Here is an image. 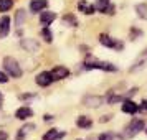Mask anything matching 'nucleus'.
Segmentation results:
<instances>
[{
    "mask_svg": "<svg viewBox=\"0 0 147 140\" xmlns=\"http://www.w3.org/2000/svg\"><path fill=\"white\" fill-rule=\"evenodd\" d=\"M50 73H51V76H53L55 81H60V79H65V78L69 76V69L65 68V66H55Z\"/></svg>",
    "mask_w": 147,
    "mask_h": 140,
    "instance_id": "9b49d317",
    "label": "nucleus"
},
{
    "mask_svg": "<svg viewBox=\"0 0 147 140\" xmlns=\"http://www.w3.org/2000/svg\"><path fill=\"white\" fill-rule=\"evenodd\" d=\"M48 7V0H30V10L33 13H40Z\"/></svg>",
    "mask_w": 147,
    "mask_h": 140,
    "instance_id": "f8f14e48",
    "label": "nucleus"
},
{
    "mask_svg": "<svg viewBox=\"0 0 147 140\" xmlns=\"http://www.w3.org/2000/svg\"><path fill=\"white\" fill-rule=\"evenodd\" d=\"M8 139V133L7 132H0V140H7Z\"/></svg>",
    "mask_w": 147,
    "mask_h": 140,
    "instance_id": "cd10ccee",
    "label": "nucleus"
},
{
    "mask_svg": "<svg viewBox=\"0 0 147 140\" xmlns=\"http://www.w3.org/2000/svg\"><path fill=\"white\" fill-rule=\"evenodd\" d=\"M3 68H5V71L8 73V76L10 78H15V79L22 78V74H23L18 61L15 60V58H12V56H5L3 58Z\"/></svg>",
    "mask_w": 147,
    "mask_h": 140,
    "instance_id": "7ed1b4c3",
    "label": "nucleus"
},
{
    "mask_svg": "<svg viewBox=\"0 0 147 140\" xmlns=\"http://www.w3.org/2000/svg\"><path fill=\"white\" fill-rule=\"evenodd\" d=\"M32 115H33V111H32L30 107H27V106L17 109V112H15V117L20 119V120H27L28 117H32Z\"/></svg>",
    "mask_w": 147,
    "mask_h": 140,
    "instance_id": "4468645a",
    "label": "nucleus"
},
{
    "mask_svg": "<svg viewBox=\"0 0 147 140\" xmlns=\"http://www.w3.org/2000/svg\"><path fill=\"white\" fill-rule=\"evenodd\" d=\"M121 104H122V106H121V111H122L124 114H132L134 115L136 112H139V106L131 99H124Z\"/></svg>",
    "mask_w": 147,
    "mask_h": 140,
    "instance_id": "1a4fd4ad",
    "label": "nucleus"
},
{
    "mask_svg": "<svg viewBox=\"0 0 147 140\" xmlns=\"http://www.w3.org/2000/svg\"><path fill=\"white\" fill-rule=\"evenodd\" d=\"M84 68H86V69H101V71H111V73L117 71V66H114L113 63H107V61H99V60H96V58H93V56L86 58V61H84Z\"/></svg>",
    "mask_w": 147,
    "mask_h": 140,
    "instance_id": "f03ea898",
    "label": "nucleus"
},
{
    "mask_svg": "<svg viewBox=\"0 0 147 140\" xmlns=\"http://www.w3.org/2000/svg\"><path fill=\"white\" fill-rule=\"evenodd\" d=\"M137 36H142V31H140L139 28H132L131 33H129V38L131 40H137Z\"/></svg>",
    "mask_w": 147,
    "mask_h": 140,
    "instance_id": "b1692460",
    "label": "nucleus"
},
{
    "mask_svg": "<svg viewBox=\"0 0 147 140\" xmlns=\"http://www.w3.org/2000/svg\"><path fill=\"white\" fill-rule=\"evenodd\" d=\"M106 120H111V115H102V119H101V122H106Z\"/></svg>",
    "mask_w": 147,
    "mask_h": 140,
    "instance_id": "c85d7f7f",
    "label": "nucleus"
},
{
    "mask_svg": "<svg viewBox=\"0 0 147 140\" xmlns=\"http://www.w3.org/2000/svg\"><path fill=\"white\" fill-rule=\"evenodd\" d=\"M99 43L102 46L116 50V51H122V50H124V43H122V41L116 40V38H113V36H109V35H106V33L99 35Z\"/></svg>",
    "mask_w": 147,
    "mask_h": 140,
    "instance_id": "20e7f679",
    "label": "nucleus"
},
{
    "mask_svg": "<svg viewBox=\"0 0 147 140\" xmlns=\"http://www.w3.org/2000/svg\"><path fill=\"white\" fill-rule=\"evenodd\" d=\"M144 127H146V124H144V120H142V119H134V120H131V122L126 125V129L122 130V133H119V139H121V140H129V139H132V137H136V135H137L140 130H144Z\"/></svg>",
    "mask_w": 147,
    "mask_h": 140,
    "instance_id": "f257e3e1",
    "label": "nucleus"
},
{
    "mask_svg": "<svg viewBox=\"0 0 147 140\" xmlns=\"http://www.w3.org/2000/svg\"><path fill=\"white\" fill-rule=\"evenodd\" d=\"M146 133H147V130H146Z\"/></svg>",
    "mask_w": 147,
    "mask_h": 140,
    "instance_id": "2f4dec72",
    "label": "nucleus"
},
{
    "mask_svg": "<svg viewBox=\"0 0 147 140\" xmlns=\"http://www.w3.org/2000/svg\"><path fill=\"white\" fill-rule=\"evenodd\" d=\"M8 31H10V18L5 15L0 20V38H5L8 35Z\"/></svg>",
    "mask_w": 147,
    "mask_h": 140,
    "instance_id": "2eb2a0df",
    "label": "nucleus"
},
{
    "mask_svg": "<svg viewBox=\"0 0 147 140\" xmlns=\"http://www.w3.org/2000/svg\"><path fill=\"white\" fill-rule=\"evenodd\" d=\"M53 81H55L53 76H51V73H48V71H43V73L36 74V78H35V82H36L38 86H41V87L50 86Z\"/></svg>",
    "mask_w": 147,
    "mask_h": 140,
    "instance_id": "0eeeda50",
    "label": "nucleus"
},
{
    "mask_svg": "<svg viewBox=\"0 0 147 140\" xmlns=\"http://www.w3.org/2000/svg\"><path fill=\"white\" fill-rule=\"evenodd\" d=\"M25 20H27V12H25L23 8L17 10V12H15V27L22 28L23 27V23H25Z\"/></svg>",
    "mask_w": 147,
    "mask_h": 140,
    "instance_id": "a211bd4d",
    "label": "nucleus"
},
{
    "mask_svg": "<svg viewBox=\"0 0 147 140\" xmlns=\"http://www.w3.org/2000/svg\"><path fill=\"white\" fill-rule=\"evenodd\" d=\"M78 8H80V12H83L84 15H91V13H94V12H96L94 5L88 3L86 0H80V2H78Z\"/></svg>",
    "mask_w": 147,
    "mask_h": 140,
    "instance_id": "dca6fc26",
    "label": "nucleus"
},
{
    "mask_svg": "<svg viewBox=\"0 0 147 140\" xmlns=\"http://www.w3.org/2000/svg\"><path fill=\"white\" fill-rule=\"evenodd\" d=\"M41 38L47 41V43H51V41H53V33H51L50 27H43L41 28Z\"/></svg>",
    "mask_w": 147,
    "mask_h": 140,
    "instance_id": "4be33fe9",
    "label": "nucleus"
},
{
    "mask_svg": "<svg viewBox=\"0 0 147 140\" xmlns=\"http://www.w3.org/2000/svg\"><path fill=\"white\" fill-rule=\"evenodd\" d=\"M136 13H137L139 18L147 20V3H137L136 5Z\"/></svg>",
    "mask_w": 147,
    "mask_h": 140,
    "instance_id": "aec40b11",
    "label": "nucleus"
},
{
    "mask_svg": "<svg viewBox=\"0 0 147 140\" xmlns=\"http://www.w3.org/2000/svg\"><path fill=\"white\" fill-rule=\"evenodd\" d=\"M76 125L80 127V129H91L93 127V120L89 119L88 115H80L76 119Z\"/></svg>",
    "mask_w": 147,
    "mask_h": 140,
    "instance_id": "6ab92c4d",
    "label": "nucleus"
},
{
    "mask_svg": "<svg viewBox=\"0 0 147 140\" xmlns=\"http://www.w3.org/2000/svg\"><path fill=\"white\" fill-rule=\"evenodd\" d=\"M33 129H35V124H27V125H23L20 130H18V139H17V140H22L28 132H32Z\"/></svg>",
    "mask_w": 147,
    "mask_h": 140,
    "instance_id": "412c9836",
    "label": "nucleus"
},
{
    "mask_svg": "<svg viewBox=\"0 0 147 140\" xmlns=\"http://www.w3.org/2000/svg\"><path fill=\"white\" fill-rule=\"evenodd\" d=\"M51 119H53V115H50V114H47V115H45V120H47V122H50Z\"/></svg>",
    "mask_w": 147,
    "mask_h": 140,
    "instance_id": "c756f323",
    "label": "nucleus"
},
{
    "mask_svg": "<svg viewBox=\"0 0 147 140\" xmlns=\"http://www.w3.org/2000/svg\"><path fill=\"white\" fill-rule=\"evenodd\" d=\"M61 23H63L65 27H69V28H76L78 25H80V23H78V18H76L73 13L63 15V18H61Z\"/></svg>",
    "mask_w": 147,
    "mask_h": 140,
    "instance_id": "ddd939ff",
    "label": "nucleus"
},
{
    "mask_svg": "<svg viewBox=\"0 0 147 140\" xmlns=\"http://www.w3.org/2000/svg\"><path fill=\"white\" fill-rule=\"evenodd\" d=\"M147 64V48L144 50V51H140V54L136 58V61L132 63V66H131V73H134V71H139V69H142V68Z\"/></svg>",
    "mask_w": 147,
    "mask_h": 140,
    "instance_id": "423d86ee",
    "label": "nucleus"
},
{
    "mask_svg": "<svg viewBox=\"0 0 147 140\" xmlns=\"http://www.w3.org/2000/svg\"><path fill=\"white\" fill-rule=\"evenodd\" d=\"M2 102H3V96H2V92H0V106H2Z\"/></svg>",
    "mask_w": 147,
    "mask_h": 140,
    "instance_id": "7c9ffc66",
    "label": "nucleus"
},
{
    "mask_svg": "<svg viewBox=\"0 0 147 140\" xmlns=\"http://www.w3.org/2000/svg\"><path fill=\"white\" fill-rule=\"evenodd\" d=\"M63 137H65V132H60L56 129H51V130H48L43 135V140H61Z\"/></svg>",
    "mask_w": 147,
    "mask_h": 140,
    "instance_id": "f3484780",
    "label": "nucleus"
},
{
    "mask_svg": "<svg viewBox=\"0 0 147 140\" xmlns=\"http://www.w3.org/2000/svg\"><path fill=\"white\" fill-rule=\"evenodd\" d=\"M113 139H114L113 133H101L99 139H98V140H113Z\"/></svg>",
    "mask_w": 147,
    "mask_h": 140,
    "instance_id": "393cba45",
    "label": "nucleus"
},
{
    "mask_svg": "<svg viewBox=\"0 0 147 140\" xmlns=\"http://www.w3.org/2000/svg\"><path fill=\"white\" fill-rule=\"evenodd\" d=\"M7 81H8L7 74H5V73H2V71H0V82L3 84V82H7Z\"/></svg>",
    "mask_w": 147,
    "mask_h": 140,
    "instance_id": "bb28decb",
    "label": "nucleus"
},
{
    "mask_svg": "<svg viewBox=\"0 0 147 140\" xmlns=\"http://www.w3.org/2000/svg\"><path fill=\"white\" fill-rule=\"evenodd\" d=\"M83 104L89 109H98L104 104V97L101 96H84L83 97Z\"/></svg>",
    "mask_w": 147,
    "mask_h": 140,
    "instance_id": "39448f33",
    "label": "nucleus"
},
{
    "mask_svg": "<svg viewBox=\"0 0 147 140\" xmlns=\"http://www.w3.org/2000/svg\"><path fill=\"white\" fill-rule=\"evenodd\" d=\"M40 25L43 27H50L55 20H56V13L55 12H48V10H41L40 12Z\"/></svg>",
    "mask_w": 147,
    "mask_h": 140,
    "instance_id": "9d476101",
    "label": "nucleus"
},
{
    "mask_svg": "<svg viewBox=\"0 0 147 140\" xmlns=\"http://www.w3.org/2000/svg\"><path fill=\"white\" fill-rule=\"evenodd\" d=\"M35 97V94H22L20 96V99L22 100H27V99H33Z\"/></svg>",
    "mask_w": 147,
    "mask_h": 140,
    "instance_id": "a878e982",
    "label": "nucleus"
},
{
    "mask_svg": "<svg viewBox=\"0 0 147 140\" xmlns=\"http://www.w3.org/2000/svg\"><path fill=\"white\" fill-rule=\"evenodd\" d=\"M20 46L25 50V51H30V53H35V51H38V48H40V43L33 38H23L20 41Z\"/></svg>",
    "mask_w": 147,
    "mask_h": 140,
    "instance_id": "6e6552de",
    "label": "nucleus"
},
{
    "mask_svg": "<svg viewBox=\"0 0 147 140\" xmlns=\"http://www.w3.org/2000/svg\"><path fill=\"white\" fill-rule=\"evenodd\" d=\"M13 7V0H0V12H8Z\"/></svg>",
    "mask_w": 147,
    "mask_h": 140,
    "instance_id": "5701e85b",
    "label": "nucleus"
}]
</instances>
